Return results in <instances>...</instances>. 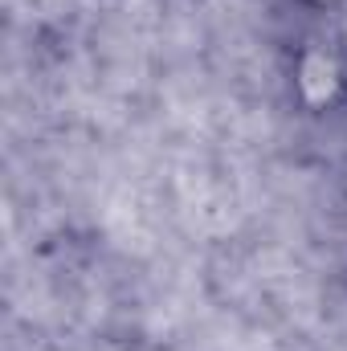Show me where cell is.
<instances>
[{
  "instance_id": "6da1fadb",
  "label": "cell",
  "mask_w": 347,
  "mask_h": 351,
  "mask_svg": "<svg viewBox=\"0 0 347 351\" xmlns=\"http://www.w3.org/2000/svg\"><path fill=\"white\" fill-rule=\"evenodd\" d=\"M282 98L307 123H335L347 114V37L331 25H307L286 41L282 62Z\"/></svg>"
},
{
  "instance_id": "7a4b0ae2",
  "label": "cell",
  "mask_w": 347,
  "mask_h": 351,
  "mask_svg": "<svg viewBox=\"0 0 347 351\" xmlns=\"http://www.w3.org/2000/svg\"><path fill=\"white\" fill-rule=\"evenodd\" d=\"M311 25H331V29H344L347 25V0H290Z\"/></svg>"
}]
</instances>
